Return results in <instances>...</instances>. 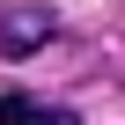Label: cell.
<instances>
[{
    "label": "cell",
    "mask_w": 125,
    "mask_h": 125,
    "mask_svg": "<svg viewBox=\"0 0 125 125\" xmlns=\"http://www.w3.org/2000/svg\"><path fill=\"white\" fill-rule=\"evenodd\" d=\"M52 44H59V8H44V0L0 8V59H37Z\"/></svg>",
    "instance_id": "1"
},
{
    "label": "cell",
    "mask_w": 125,
    "mask_h": 125,
    "mask_svg": "<svg viewBox=\"0 0 125 125\" xmlns=\"http://www.w3.org/2000/svg\"><path fill=\"white\" fill-rule=\"evenodd\" d=\"M0 125H81V110L37 103V96H0Z\"/></svg>",
    "instance_id": "2"
}]
</instances>
